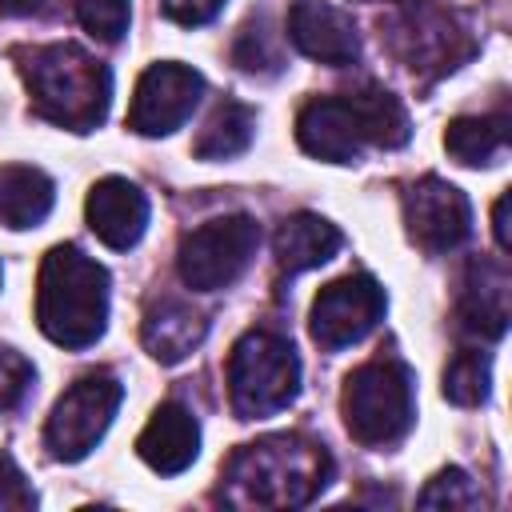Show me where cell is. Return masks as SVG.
Masks as SVG:
<instances>
[{
	"instance_id": "obj_1",
	"label": "cell",
	"mask_w": 512,
	"mask_h": 512,
	"mask_svg": "<svg viewBox=\"0 0 512 512\" xmlns=\"http://www.w3.org/2000/svg\"><path fill=\"white\" fill-rule=\"evenodd\" d=\"M332 480V456L324 444L280 432L236 448L224 464V500L236 508H304Z\"/></svg>"
},
{
	"instance_id": "obj_2",
	"label": "cell",
	"mask_w": 512,
	"mask_h": 512,
	"mask_svg": "<svg viewBox=\"0 0 512 512\" xmlns=\"http://www.w3.org/2000/svg\"><path fill=\"white\" fill-rule=\"evenodd\" d=\"M12 56L36 116L68 132H92L108 116L112 72L80 44H32L16 48Z\"/></svg>"
},
{
	"instance_id": "obj_3",
	"label": "cell",
	"mask_w": 512,
	"mask_h": 512,
	"mask_svg": "<svg viewBox=\"0 0 512 512\" xmlns=\"http://www.w3.org/2000/svg\"><path fill=\"white\" fill-rule=\"evenodd\" d=\"M36 324L60 348H88L108 324V272L76 244H56L40 264Z\"/></svg>"
},
{
	"instance_id": "obj_4",
	"label": "cell",
	"mask_w": 512,
	"mask_h": 512,
	"mask_svg": "<svg viewBox=\"0 0 512 512\" xmlns=\"http://www.w3.org/2000/svg\"><path fill=\"white\" fill-rule=\"evenodd\" d=\"M300 392L296 348L264 328L244 332L228 356V400L240 420H260L288 408Z\"/></svg>"
},
{
	"instance_id": "obj_5",
	"label": "cell",
	"mask_w": 512,
	"mask_h": 512,
	"mask_svg": "<svg viewBox=\"0 0 512 512\" xmlns=\"http://www.w3.org/2000/svg\"><path fill=\"white\" fill-rule=\"evenodd\" d=\"M344 428L356 444L384 448L412 428V372L400 360H368L348 372L340 392Z\"/></svg>"
},
{
	"instance_id": "obj_6",
	"label": "cell",
	"mask_w": 512,
	"mask_h": 512,
	"mask_svg": "<svg viewBox=\"0 0 512 512\" xmlns=\"http://www.w3.org/2000/svg\"><path fill=\"white\" fill-rule=\"evenodd\" d=\"M256 248H260V224L252 216H244V212L212 216L208 224L192 228L180 240L176 268L188 288L216 292V288H228L252 264Z\"/></svg>"
},
{
	"instance_id": "obj_7",
	"label": "cell",
	"mask_w": 512,
	"mask_h": 512,
	"mask_svg": "<svg viewBox=\"0 0 512 512\" xmlns=\"http://www.w3.org/2000/svg\"><path fill=\"white\" fill-rule=\"evenodd\" d=\"M124 400V388L112 372H88L80 376L52 408L48 424H44V444L56 460H84L96 440L108 432L116 408Z\"/></svg>"
},
{
	"instance_id": "obj_8",
	"label": "cell",
	"mask_w": 512,
	"mask_h": 512,
	"mask_svg": "<svg viewBox=\"0 0 512 512\" xmlns=\"http://www.w3.org/2000/svg\"><path fill=\"white\" fill-rule=\"evenodd\" d=\"M380 316H384V288L372 276L356 272V276H340L320 288V296L312 300L308 328L320 348L336 352V348L364 340L380 324Z\"/></svg>"
},
{
	"instance_id": "obj_9",
	"label": "cell",
	"mask_w": 512,
	"mask_h": 512,
	"mask_svg": "<svg viewBox=\"0 0 512 512\" xmlns=\"http://www.w3.org/2000/svg\"><path fill=\"white\" fill-rule=\"evenodd\" d=\"M200 96H204V76L196 68L160 60L136 80L128 104V128L136 136H168L192 116Z\"/></svg>"
},
{
	"instance_id": "obj_10",
	"label": "cell",
	"mask_w": 512,
	"mask_h": 512,
	"mask_svg": "<svg viewBox=\"0 0 512 512\" xmlns=\"http://www.w3.org/2000/svg\"><path fill=\"white\" fill-rule=\"evenodd\" d=\"M404 224L420 248L448 252V248H460L468 240L472 208L456 184H448L440 176H424L404 192Z\"/></svg>"
},
{
	"instance_id": "obj_11",
	"label": "cell",
	"mask_w": 512,
	"mask_h": 512,
	"mask_svg": "<svg viewBox=\"0 0 512 512\" xmlns=\"http://www.w3.org/2000/svg\"><path fill=\"white\" fill-rule=\"evenodd\" d=\"M296 140L308 156L328 164H356L368 148V132L352 96H320L304 104L296 116Z\"/></svg>"
},
{
	"instance_id": "obj_12",
	"label": "cell",
	"mask_w": 512,
	"mask_h": 512,
	"mask_svg": "<svg viewBox=\"0 0 512 512\" xmlns=\"http://www.w3.org/2000/svg\"><path fill=\"white\" fill-rule=\"evenodd\" d=\"M288 40L304 56H312L320 64H332V68H344V64H352L360 56L356 24L340 8H332L324 0H296L292 4V12H288Z\"/></svg>"
},
{
	"instance_id": "obj_13",
	"label": "cell",
	"mask_w": 512,
	"mask_h": 512,
	"mask_svg": "<svg viewBox=\"0 0 512 512\" xmlns=\"http://www.w3.org/2000/svg\"><path fill=\"white\" fill-rule=\"evenodd\" d=\"M84 216H88V228L108 248H132L148 228V196L124 176H104L92 184Z\"/></svg>"
},
{
	"instance_id": "obj_14",
	"label": "cell",
	"mask_w": 512,
	"mask_h": 512,
	"mask_svg": "<svg viewBox=\"0 0 512 512\" xmlns=\"http://www.w3.org/2000/svg\"><path fill=\"white\" fill-rule=\"evenodd\" d=\"M136 452L160 476L184 472L196 460V452H200V424H196V416L184 404H176V400L160 404L152 412V420L144 424V432L136 440Z\"/></svg>"
},
{
	"instance_id": "obj_15",
	"label": "cell",
	"mask_w": 512,
	"mask_h": 512,
	"mask_svg": "<svg viewBox=\"0 0 512 512\" xmlns=\"http://www.w3.org/2000/svg\"><path fill=\"white\" fill-rule=\"evenodd\" d=\"M208 336V320L204 312H196L184 300H160L144 312L140 324V340L148 348L152 360L160 364H180L192 348H200V340Z\"/></svg>"
},
{
	"instance_id": "obj_16",
	"label": "cell",
	"mask_w": 512,
	"mask_h": 512,
	"mask_svg": "<svg viewBox=\"0 0 512 512\" xmlns=\"http://www.w3.org/2000/svg\"><path fill=\"white\" fill-rule=\"evenodd\" d=\"M340 244H344V236L336 224H328L316 212H296L276 228V264H280V272L296 276V272L328 264L340 252Z\"/></svg>"
},
{
	"instance_id": "obj_17",
	"label": "cell",
	"mask_w": 512,
	"mask_h": 512,
	"mask_svg": "<svg viewBox=\"0 0 512 512\" xmlns=\"http://www.w3.org/2000/svg\"><path fill=\"white\" fill-rule=\"evenodd\" d=\"M460 320L472 336H484V340L504 336V328H508V272L500 264L480 260L468 268Z\"/></svg>"
},
{
	"instance_id": "obj_18",
	"label": "cell",
	"mask_w": 512,
	"mask_h": 512,
	"mask_svg": "<svg viewBox=\"0 0 512 512\" xmlns=\"http://www.w3.org/2000/svg\"><path fill=\"white\" fill-rule=\"evenodd\" d=\"M56 188L32 164H4L0 168V224L8 228H36L52 212Z\"/></svg>"
},
{
	"instance_id": "obj_19",
	"label": "cell",
	"mask_w": 512,
	"mask_h": 512,
	"mask_svg": "<svg viewBox=\"0 0 512 512\" xmlns=\"http://www.w3.org/2000/svg\"><path fill=\"white\" fill-rule=\"evenodd\" d=\"M508 144V120L504 116H456L444 132V148L452 160L476 168L492 164Z\"/></svg>"
},
{
	"instance_id": "obj_20",
	"label": "cell",
	"mask_w": 512,
	"mask_h": 512,
	"mask_svg": "<svg viewBox=\"0 0 512 512\" xmlns=\"http://www.w3.org/2000/svg\"><path fill=\"white\" fill-rule=\"evenodd\" d=\"M252 132H256V112L240 100H224L208 124L200 128L196 136V156L200 160H228V156H240L248 144H252Z\"/></svg>"
},
{
	"instance_id": "obj_21",
	"label": "cell",
	"mask_w": 512,
	"mask_h": 512,
	"mask_svg": "<svg viewBox=\"0 0 512 512\" xmlns=\"http://www.w3.org/2000/svg\"><path fill=\"white\" fill-rule=\"evenodd\" d=\"M348 96H352V104H356V112L364 120L368 144H376V148H400V144H408V136H412L408 112H404V104L392 92L368 84V88L348 92Z\"/></svg>"
},
{
	"instance_id": "obj_22",
	"label": "cell",
	"mask_w": 512,
	"mask_h": 512,
	"mask_svg": "<svg viewBox=\"0 0 512 512\" xmlns=\"http://www.w3.org/2000/svg\"><path fill=\"white\" fill-rule=\"evenodd\" d=\"M444 396L460 408L484 404L488 400V356L476 348L456 352L452 364L444 368Z\"/></svg>"
},
{
	"instance_id": "obj_23",
	"label": "cell",
	"mask_w": 512,
	"mask_h": 512,
	"mask_svg": "<svg viewBox=\"0 0 512 512\" xmlns=\"http://www.w3.org/2000/svg\"><path fill=\"white\" fill-rule=\"evenodd\" d=\"M416 504L420 508H448V512H456V508H484V492L476 488V480L464 468H444V472H436L428 480V488L420 492Z\"/></svg>"
},
{
	"instance_id": "obj_24",
	"label": "cell",
	"mask_w": 512,
	"mask_h": 512,
	"mask_svg": "<svg viewBox=\"0 0 512 512\" xmlns=\"http://www.w3.org/2000/svg\"><path fill=\"white\" fill-rule=\"evenodd\" d=\"M232 60L244 72H276L280 68V48H276V36L268 32L264 20H248L240 28L236 48H232Z\"/></svg>"
},
{
	"instance_id": "obj_25",
	"label": "cell",
	"mask_w": 512,
	"mask_h": 512,
	"mask_svg": "<svg viewBox=\"0 0 512 512\" xmlns=\"http://www.w3.org/2000/svg\"><path fill=\"white\" fill-rule=\"evenodd\" d=\"M128 0H76V16L80 24L96 36V40H120L128 32Z\"/></svg>"
},
{
	"instance_id": "obj_26",
	"label": "cell",
	"mask_w": 512,
	"mask_h": 512,
	"mask_svg": "<svg viewBox=\"0 0 512 512\" xmlns=\"http://www.w3.org/2000/svg\"><path fill=\"white\" fill-rule=\"evenodd\" d=\"M32 364L16 352V348H4L0 344V412L4 408H16L24 400V392L32 388Z\"/></svg>"
},
{
	"instance_id": "obj_27",
	"label": "cell",
	"mask_w": 512,
	"mask_h": 512,
	"mask_svg": "<svg viewBox=\"0 0 512 512\" xmlns=\"http://www.w3.org/2000/svg\"><path fill=\"white\" fill-rule=\"evenodd\" d=\"M36 504V492L28 488L24 472L16 468V460L8 452H0V512L4 508H32Z\"/></svg>"
},
{
	"instance_id": "obj_28",
	"label": "cell",
	"mask_w": 512,
	"mask_h": 512,
	"mask_svg": "<svg viewBox=\"0 0 512 512\" xmlns=\"http://www.w3.org/2000/svg\"><path fill=\"white\" fill-rule=\"evenodd\" d=\"M160 4H164V12H168L176 24H184V28L208 24V20L224 8V0H160Z\"/></svg>"
},
{
	"instance_id": "obj_29",
	"label": "cell",
	"mask_w": 512,
	"mask_h": 512,
	"mask_svg": "<svg viewBox=\"0 0 512 512\" xmlns=\"http://www.w3.org/2000/svg\"><path fill=\"white\" fill-rule=\"evenodd\" d=\"M508 204H512V196L504 192V196L496 200V208H492V232H496L500 252H508V248H512V232H508Z\"/></svg>"
},
{
	"instance_id": "obj_30",
	"label": "cell",
	"mask_w": 512,
	"mask_h": 512,
	"mask_svg": "<svg viewBox=\"0 0 512 512\" xmlns=\"http://www.w3.org/2000/svg\"><path fill=\"white\" fill-rule=\"evenodd\" d=\"M48 0H0V12L4 16H32V12H44Z\"/></svg>"
}]
</instances>
